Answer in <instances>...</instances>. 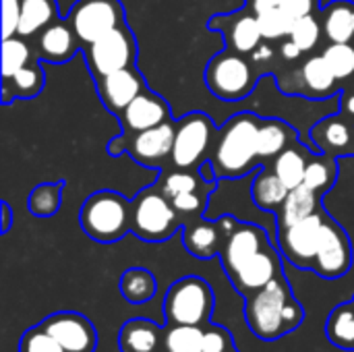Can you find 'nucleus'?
Listing matches in <instances>:
<instances>
[{"instance_id":"15","label":"nucleus","mask_w":354,"mask_h":352,"mask_svg":"<svg viewBox=\"0 0 354 352\" xmlns=\"http://www.w3.org/2000/svg\"><path fill=\"white\" fill-rule=\"evenodd\" d=\"M170 120L168 104L153 91L143 89L124 110H122V127L124 133H141L153 129L162 122Z\"/></svg>"},{"instance_id":"18","label":"nucleus","mask_w":354,"mask_h":352,"mask_svg":"<svg viewBox=\"0 0 354 352\" xmlns=\"http://www.w3.org/2000/svg\"><path fill=\"white\" fill-rule=\"evenodd\" d=\"M319 151L330 156H353L354 154V124L342 116H330L317 122L311 131Z\"/></svg>"},{"instance_id":"34","label":"nucleus","mask_w":354,"mask_h":352,"mask_svg":"<svg viewBox=\"0 0 354 352\" xmlns=\"http://www.w3.org/2000/svg\"><path fill=\"white\" fill-rule=\"evenodd\" d=\"M31 52L29 46L21 37H8L2 39V77L4 81L17 75L21 68L29 64Z\"/></svg>"},{"instance_id":"48","label":"nucleus","mask_w":354,"mask_h":352,"mask_svg":"<svg viewBox=\"0 0 354 352\" xmlns=\"http://www.w3.org/2000/svg\"><path fill=\"white\" fill-rule=\"evenodd\" d=\"M282 4V0H253V12L257 15V12H261V10H268V8H276V6H280Z\"/></svg>"},{"instance_id":"8","label":"nucleus","mask_w":354,"mask_h":352,"mask_svg":"<svg viewBox=\"0 0 354 352\" xmlns=\"http://www.w3.org/2000/svg\"><path fill=\"white\" fill-rule=\"evenodd\" d=\"M122 4L118 0H79L68 15V23L81 44H93L108 31L122 25Z\"/></svg>"},{"instance_id":"36","label":"nucleus","mask_w":354,"mask_h":352,"mask_svg":"<svg viewBox=\"0 0 354 352\" xmlns=\"http://www.w3.org/2000/svg\"><path fill=\"white\" fill-rule=\"evenodd\" d=\"M324 58L330 64L338 81L354 77V46L353 44H330L324 50Z\"/></svg>"},{"instance_id":"23","label":"nucleus","mask_w":354,"mask_h":352,"mask_svg":"<svg viewBox=\"0 0 354 352\" xmlns=\"http://www.w3.org/2000/svg\"><path fill=\"white\" fill-rule=\"evenodd\" d=\"M324 33L330 44H354V2L336 0L326 10Z\"/></svg>"},{"instance_id":"40","label":"nucleus","mask_w":354,"mask_h":352,"mask_svg":"<svg viewBox=\"0 0 354 352\" xmlns=\"http://www.w3.org/2000/svg\"><path fill=\"white\" fill-rule=\"evenodd\" d=\"M334 176H336V164H334V160H313L307 166V172H305V180L303 183L309 189L322 193L328 187H332Z\"/></svg>"},{"instance_id":"19","label":"nucleus","mask_w":354,"mask_h":352,"mask_svg":"<svg viewBox=\"0 0 354 352\" xmlns=\"http://www.w3.org/2000/svg\"><path fill=\"white\" fill-rule=\"evenodd\" d=\"M164 340V328L145 317L129 319L118 334L120 352H158Z\"/></svg>"},{"instance_id":"12","label":"nucleus","mask_w":354,"mask_h":352,"mask_svg":"<svg viewBox=\"0 0 354 352\" xmlns=\"http://www.w3.org/2000/svg\"><path fill=\"white\" fill-rule=\"evenodd\" d=\"M66 352H95L97 332L93 324L75 311H58L39 324Z\"/></svg>"},{"instance_id":"25","label":"nucleus","mask_w":354,"mask_h":352,"mask_svg":"<svg viewBox=\"0 0 354 352\" xmlns=\"http://www.w3.org/2000/svg\"><path fill=\"white\" fill-rule=\"evenodd\" d=\"M58 21V8L56 0H23L21 2V23L19 33L23 37H29L37 31H44L52 23Z\"/></svg>"},{"instance_id":"32","label":"nucleus","mask_w":354,"mask_h":352,"mask_svg":"<svg viewBox=\"0 0 354 352\" xmlns=\"http://www.w3.org/2000/svg\"><path fill=\"white\" fill-rule=\"evenodd\" d=\"M301 77H303V83L307 89H311L315 95H328L334 91V85H336V77L330 68V64L326 62L324 54L322 56H311L303 68H301Z\"/></svg>"},{"instance_id":"45","label":"nucleus","mask_w":354,"mask_h":352,"mask_svg":"<svg viewBox=\"0 0 354 352\" xmlns=\"http://www.w3.org/2000/svg\"><path fill=\"white\" fill-rule=\"evenodd\" d=\"M315 2H317V0H282L280 8H282L290 19H301V17L311 15Z\"/></svg>"},{"instance_id":"27","label":"nucleus","mask_w":354,"mask_h":352,"mask_svg":"<svg viewBox=\"0 0 354 352\" xmlns=\"http://www.w3.org/2000/svg\"><path fill=\"white\" fill-rule=\"evenodd\" d=\"M290 189L280 180V176L272 170H261L257 174V178L253 180V187H251V195H253V201L257 203V207L261 210H268V212H276L282 207L284 199L288 197Z\"/></svg>"},{"instance_id":"5","label":"nucleus","mask_w":354,"mask_h":352,"mask_svg":"<svg viewBox=\"0 0 354 352\" xmlns=\"http://www.w3.org/2000/svg\"><path fill=\"white\" fill-rule=\"evenodd\" d=\"M180 214L174 210L172 201L156 189L141 191L133 201L131 230L141 241L162 243L168 241L180 226Z\"/></svg>"},{"instance_id":"24","label":"nucleus","mask_w":354,"mask_h":352,"mask_svg":"<svg viewBox=\"0 0 354 352\" xmlns=\"http://www.w3.org/2000/svg\"><path fill=\"white\" fill-rule=\"evenodd\" d=\"M326 338L340 351L354 352V297L332 309L326 319Z\"/></svg>"},{"instance_id":"1","label":"nucleus","mask_w":354,"mask_h":352,"mask_svg":"<svg viewBox=\"0 0 354 352\" xmlns=\"http://www.w3.org/2000/svg\"><path fill=\"white\" fill-rule=\"evenodd\" d=\"M245 322L266 342H274L301 328L305 309L295 299L284 274L245 299Z\"/></svg>"},{"instance_id":"10","label":"nucleus","mask_w":354,"mask_h":352,"mask_svg":"<svg viewBox=\"0 0 354 352\" xmlns=\"http://www.w3.org/2000/svg\"><path fill=\"white\" fill-rule=\"evenodd\" d=\"M135 56H137L135 37L129 33V29L124 25L108 31L100 39L89 44V50H87L89 68L97 79H102L114 71L133 66Z\"/></svg>"},{"instance_id":"50","label":"nucleus","mask_w":354,"mask_h":352,"mask_svg":"<svg viewBox=\"0 0 354 352\" xmlns=\"http://www.w3.org/2000/svg\"><path fill=\"white\" fill-rule=\"evenodd\" d=\"M344 112H348L351 116H354V93H351V95L344 100Z\"/></svg>"},{"instance_id":"16","label":"nucleus","mask_w":354,"mask_h":352,"mask_svg":"<svg viewBox=\"0 0 354 352\" xmlns=\"http://www.w3.org/2000/svg\"><path fill=\"white\" fill-rule=\"evenodd\" d=\"M97 89L104 100V106L110 112H122L145 89V85L141 75L133 66H127L97 79Z\"/></svg>"},{"instance_id":"47","label":"nucleus","mask_w":354,"mask_h":352,"mask_svg":"<svg viewBox=\"0 0 354 352\" xmlns=\"http://www.w3.org/2000/svg\"><path fill=\"white\" fill-rule=\"evenodd\" d=\"M0 210H2V234H6L8 228H10V224H12V212H10V207H8L6 201L0 203Z\"/></svg>"},{"instance_id":"7","label":"nucleus","mask_w":354,"mask_h":352,"mask_svg":"<svg viewBox=\"0 0 354 352\" xmlns=\"http://www.w3.org/2000/svg\"><path fill=\"white\" fill-rule=\"evenodd\" d=\"M205 81L212 93L220 100L234 102L251 93L253 89V71L249 62L236 52H224L207 64Z\"/></svg>"},{"instance_id":"4","label":"nucleus","mask_w":354,"mask_h":352,"mask_svg":"<svg viewBox=\"0 0 354 352\" xmlns=\"http://www.w3.org/2000/svg\"><path fill=\"white\" fill-rule=\"evenodd\" d=\"M216 299L212 286L199 276L176 280L164 297L166 326H207Z\"/></svg>"},{"instance_id":"29","label":"nucleus","mask_w":354,"mask_h":352,"mask_svg":"<svg viewBox=\"0 0 354 352\" xmlns=\"http://www.w3.org/2000/svg\"><path fill=\"white\" fill-rule=\"evenodd\" d=\"M307 166H309V160H307V154H305V147H286L282 154H278L274 158V172L280 176V180L288 187V189H295L299 185H303L305 180V172H307Z\"/></svg>"},{"instance_id":"13","label":"nucleus","mask_w":354,"mask_h":352,"mask_svg":"<svg viewBox=\"0 0 354 352\" xmlns=\"http://www.w3.org/2000/svg\"><path fill=\"white\" fill-rule=\"evenodd\" d=\"M270 245L268 234L253 224H236L234 230L224 239L220 257H222V266L224 272L228 276V280L251 259L255 257L259 251H263Z\"/></svg>"},{"instance_id":"21","label":"nucleus","mask_w":354,"mask_h":352,"mask_svg":"<svg viewBox=\"0 0 354 352\" xmlns=\"http://www.w3.org/2000/svg\"><path fill=\"white\" fill-rule=\"evenodd\" d=\"M77 33L71 23H52L39 35V52L50 62H64L77 50Z\"/></svg>"},{"instance_id":"39","label":"nucleus","mask_w":354,"mask_h":352,"mask_svg":"<svg viewBox=\"0 0 354 352\" xmlns=\"http://www.w3.org/2000/svg\"><path fill=\"white\" fill-rule=\"evenodd\" d=\"M203 178L197 176V174H191L187 170H174V172H168L160 178V191L168 197V199H174L176 195L180 193H189V191H197L199 183Z\"/></svg>"},{"instance_id":"2","label":"nucleus","mask_w":354,"mask_h":352,"mask_svg":"<svg viewBox=\"0 0 354 352\" xmlns=\"http://www.w3.org/2000/svg\"><path fill=\"white\" fill-rule=\"evenodd\" d=\"M261 120L253 114L234 116L222 131L216 147H214V168L218 176H243L251 170L257 151V133Z\"/></svg>"},{"instance_id":"52","label":"nucleus","mask_w":354,"mask_h":352,"mask_svg":"<svg viewBox=\"0 0 354 352\" xmlns=\"http://www.w3.org/2000/svg\"><path fill=\"white\" fill-rule=\"evenodd\" d=\"M353 93H354V85H353Z\"/></svg>"},{"instance_id":"30","label":"nucleus","mask_w":354,"mask_h":352,"mask_svg":"<svg viewBox=\"0 0 354 352\" xmlns=\"http://www.w3.org/2000/svg\"><path fill=\"white\" fill-rule=\"evenodd\" d=\"M261 39H263V33L259 29V23H257V17L255 15H243V17H239L230 25V29H228V44L239 54L255 52L259 48Z\"/></svg>"},{"instance_id":"38","label":"nucleus","mask_w":354,"mask_h":352,"mask_svg":"<svg viewBox=\"0 0 354 352\" xmlns=\"http://www.w3.org/2000/svg\"><path fill=\"white\" fill-rule=\"evenodd\" d=\"M303 52H309L317 46L319 37H322V27L317 23V19L313 15H307V17H301V19H295L292 23V29H290V35H288Z\"/></svg>"},{"instance_id":"49","label":"nucleus","mask_w":354,"mask_h":352,"mask_svg":"<svg viewBox=\"0 0 354 352\" xmlns=\"http://www.w3.org/2000/svg\"><path fill=\"white\" fill-rule=\"evenodd\" d=\"M253 58L255 60H263V58H272V50L268 46H259L257 52H253Z\"/></svg>"},{"instance_id":"20","label":"nucleus","mask_w":354,"mask_h":352,"mask_svg":"<svg viewBox=\"0 0 354 352\" xmlns=\"http://www.w3.org/2000/svg\"><path fill=\"white\" fill-rule=\"evenodd\" d=\"M224 239L226 234L222 232L218 222L193 220L185 226V232H183L185 249L199 259H212L214 255H220Z\"/></svg>"},{"instance_id":"28","label":"nucleus","mask_w":354,"mask_h":352,"mask_svg":"<svg viewBox=\"0 0 354 352\" xmlns=\"http://www.w3.org/2000/svg\"><path fill=\"white\" fill-rule=\"evenodd\" d=\"M295 139V131L276 118H268L261 120L259 124V133H257V151L259 158H276L278 154H282L288 143Z\"/></svg>"},{"instance_id":"22","label":"nucleus","mask_w":354,"mask_h":352,"mask_svg":"<svg viewBox=\"0 0 354 352\" xmlns=\"http://www.w3.org/2000/svg\"><path fill=\"white\" fill-rule=\"evenodd\" d=\"M317 197H319V193L309 189L305 183L290 189L288 197L284 199L282 207L278 210V228L292 226L295 222L319 212L317 210Z\"/></svg>"},{"instance_id":"11","label":"nucleus","mask_w":354,"mask_h":352,"mask_svg":"<svg viewBox=\"0 0 354 352\" xmlns=\"http://www.w3.org/2000/svg\"><path fill=\"white\" fill-rule=\"evenodd\" d=\"M353 268V247H351V239L344 232V228L326 218L324 224V234H322V243H319V251L315 257V266L313 272L326 280H338L344 274H348Z\"/></svg>"},{"instance_id":"9","label":"nucleus","mask_w":354,"mask_h":352,"mask_svg":"<svg viewBox=\"0 0 354 352\" xmlns=\"http://www.w3.org/2000/svg\"><path fill=\"white\" fill-rule=\"evenodd\" d=\"M214 139V124L203 112L187 114L176 122L174 147H172V164L176 168H191L201 164Z\"/></svg>"},{"instance_id":"31","label":"nucleus","mask_w":354,"mask_h":352,"mask_svg":"<svg viewBox=\"0 0 354 352\" xmlns=\"http://www.w3.org/2000/svg\"><path fill=\"white\" fill-rule=\"evenodd\" d=\"M164 352H203V326H166Z\"/></svg>"},{"instance_id":"3","label":"nucleus","mask_w":354,"mask_h":352,"mask_svg":"<svg viewBox=\"0 0 354 352\" xmlns=\"http://www.w3.org/2000/svg\"><path fill=\"white\" fill-rule=\"evenodd\" d=\"M133 203L114 191H97L81 207L79 224L97 243H116L131 230Z\"/></svg>"},{"instance_id":"44","label":"nucleus","mask_w":354,"mask_h":352,"mask_svg":"<svg viewBox=\"0 0 354 352\" xmlns=\"http://www.w3.org/2000/svg\"><path fill=\"white\" fill-rule=\"evenodd\" d=\"M170 201H172L174 210H176L180 216H197V214L203 212V205H205L203 197L197 195L195 191L180 193V195H176L174 199H170Z\"/></svg>"},{"instance_id":"37","label":"nucleus","mask_w":354,"mask_h":352,"mask_svg":"<svg viewBox=\"0 0 354 352\" xmlns=\"http://www.w3.org/2000/svg\"><path fill=\"white\" fill-rule=\"evenodd\" d=\"M255 17H257L259 29H261V33H263L266 39H280L284 35H290V29H292L295 19H290L280 6L261 10Z\"/></svg>"},{"instance_id":"46","label":"nucleus","mask_w":354,"mask_h":352,"mask_svg":"<svg viewBox=\"0 0 354 352\" xmlns=\"http://www.w3.org/2000/svg\"><path fill=\"white\" fill-rule=\"evenodd\" d=\"M301 54H303V50H301V48H299L290 37H288V41H284V44H282V56H284L286 60H297Z\"/></svg>"},{"instance_id":"33","label":"nucleus","mask_w":354,"mask_h":352,"mask_svg":"<svg viewBox=\"0 0 354 352\" xmlns=\"http://www.w3.org/2000/svg\"><path fill=\"white\" fill-rule=\"evenodd\" d=\"M60 195H62V183H44L37 185L27 199V210L37 218H50L60 207Z\"/></svg>"},{"instance_id":"17","label":"nucleus","mask_w":354,"mask_h":352,"mask_svg":"<svg viewBox=\"0 0 354 352\" xmlns=\"http://www.w3.org/2000/svg\"><path fill=\"white\" fill-rule=\"evenodd\" d=\"M174 135H176V124L162 122L153 129L141 131L135 135L129 151L131 156L143 164V166H156L162 160H166L168 156H172V147H174Z\"/></svg>"},{"instance_id":"42","label":"nucleus","mask_w":354,"mask_h":352,"mask_svg":"<svg viewBox=\"0 0 354 352\" xmlns=\"http://www.w3.org/2000/svg\"><path fill=\"white\" fill-rule=\"evenodd\" d=\"M234 346L232 334L222 326H205L203 328V352H224Z\"/></svg>"},{"instance_id":"35","label":"nucleus","mask_w":354,"mask_h":352,"mask_svg":"<svg viewBox=\"0 0 354 352\" xmlns=\"http://www.w3.org/2000/svg\"><path fill=\"white\" fill-rule=\"evenodd\" d=\"M41 85H44V73L37 64H27L17 75L4 81V87H12L15 98H23V100L37 95Z\"/></svg>"},{"instance_id":"41","label":"nucleus","mask_w":354,"mask_h":352,"mask_svg":"<svg viewBox=\"0 0 354 352\" xmlns=\"http://www.w3.org/2000/svg\"><path fill=\"white\" fill-rule=\"evenodd\" d=\"M19 352H66L41 326L29 328L19 342Z\"/></svg>"},{"instance_id":"43","label":"nucleus","mask_w":354,"mask_h":352,"mask_svg":"<svg viewBox=\"0 0 354 352\" xmlns=\"http://www.w3.org/2000/svg\"><path fill=\"white\" fill-rule=\"evenodd\" d=\"M21 2L23 0H2V39L15 37L19 33Z\"/></svg>"},{"instance_id":"51","label":"nucleus","mask_w":354,"mask_h":352,"mask_svg":"<svg viewBox=\"0 0 354 352\" xmlns=\"http://www.w3.org/2000/svg\"><path fill=\"white\" fill-rule=\"evenodd\" d=\"M224 352H239V351H236V346H232V349H228V351H224Z\"/></svg>"},{"instance_id":"14","label":"nucleus","mask_w":354,"mask_h":352,"mask_svg":"<svg viewBox=\"0 0 354 352\" xmlns=\"http://www.w3.org/2000/svg\"><path fill=\"white\" fill-rule=\"evenodd\" d=\"M282 263H280V255L276 253V249L272 245H268L263 251H259L255 257H251L232 278V286L236 288V293L247 299L249 295H253L255 290L263 288L266 284H270L272 280H276L278 276H282Z\"/></svg>"},{"instance_id":"6","label":"nucleus","mask_w":354,"mask_h":352,"mask_svg":"<svg viewBox=\"0 0 354 352\" xmlns=\"http://www.w3.org/2000/svg\"><path fill=\"white\" fill-rule=\"evenodd\" d=\"M324 224L326 216L322 212H315L295 222L292 226L278 228V245L282 255L297 268L313 270L324 234Z\"/></svg>"},{"instance_id":"26","label":"nucleus","mask_w":354,"mask_h":352,"mask_svg":"<svg viewBox=\"0 0 354 352\" xmlns=\"http://www.w3.org/2000/svg\"><path fill=\"white\" fill-rule=\"evenodd\" d=\"M158 293L156 276L145 268H129L120 276V295L131 305H143Z\"/></svg>"}]
</instances>
